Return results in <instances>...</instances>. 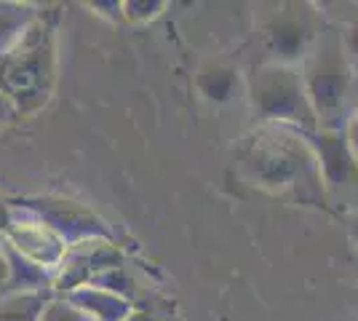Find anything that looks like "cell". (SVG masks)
<instances>
[{
	"label": "cell",
	"instance_id": "obj_17",
	"mask_svg": "<svg viewBox=\"0 0 358 321\" xmlns=\"http://www.w3.org/2000/svg\"><path fill=\"white\" fill-rule=\"evenodd\" d=\"M340 32H343V46H345V54H348V62H350L353 76L358 80V16L350 19V22H345V24H340Z\"/></svg>",
	"mask_w": 358,
	"mask_h": 321
},
{
	"label": "cell",
	"instance_id": "obj_10",
	"mask_svg": "<svg viewBox=\"0 0 358 321\" xmlns=\"http://www.w3.org/2000/svg\"><path fill=\"white\" fill-rule=\"evenodd\" d=\"M6 262H8V284L3 294H54V271L32 262L22 252H16L11 244L3 241Z\"/></svg>",
	"mask_w": 358,
	"mask_h": 321
},
{
	"label": "cell",
	"instance_id": "obj_6",
	"mask_svg": "<svg viewBox=\"0 0 358 321\" xmlns=\"http://www.w3.org/2000/svg\"><path fill=\"white\" fill-rule=\"evenodd\" d=\"M11 209L24 212L51 228L67 246L94 241V238H113V228L86 204L57 196H27V199L6 201Z\"/></svg>",
	"mask_w": 358,
	"mask_h": 321
},
{
	"label": "cell",
	"instance_id": "obj_2",
	"mask_svg": "<svg viewBox=\"0 0 358 321\" xmlns=\"http://www.w3.org/2000/svg\"><path fill=\"white\" fill-rule=\"evenodd\" d=\"M299 76L318 118V129H345L358 107V80L345 54L340 24L327 22L299 64Z\"/></svg>",
	"mask_w": 358,
	"mask_h": 321
},
{
	"label": "cell",
	"instance_id": "obj_22",
	"mask_svg": "<svg viewBox=\"0 0 358 321\" xmlns=\"http://www.w3.org/2000/svg\"><path fill=\"white\" fill-rule=\"evenodd\" d=\"M8 222H11V217H8V206H6V204H0V236H3V230L8 228Z\"/></svg>",
	"mask_w": 358,
	"mask_h": 321
},
{
	"label": "cell",
	"instance_id": "obj_7",
	"mask_svg": "<svg viewBox=\"0 0 358 321\" xmlns=\"http://www.w3.org/2000/svg\"><path fill=\"white\" fill-rule=\"evenodd\" d=\"M302 139L315 158L324 190H343L358 185V158L345 129H315L313 134H302Z\"/></svg>",
	"mask_w": 358,
	"mask_h": 321
},
{
	"label": "cell",
	"instance_id": "obj_21",
	"mask_svg": "<svg viewBox=\"0 0 358 321\" xmlns=\"http://www.w3.org/2000/svg\"><path fill=\"white\" fill-rule=\"evenodd\" d=\"M8 284V262H6V249H3V238H0V294L6 292Z\"/></svg>",
	"mask_w": 358,
	"mask_h": 321
},
{
	"label": "cell",
	"instance_id": "obj_5",
	"mask_svg": "<svg viewBox=\"0 0 358 321\" xmlns=\"http://www.w3.org/2000/svg\"><path fill=\"white\" fill-rule=\"evenodd\" d=\"M327 27V16L310 3H281L259 27L262 57L257 62L299 67L315 38Z\"/></svg>",
	"mask_w": 358,
	"mask_h": 321
},
{
	"label": "cell",
	"instance_id": "obj_11",
	"mask_svg": "<svg viewBox=\"0 0 358 321\" xmlns=\"http://www.w3.org/2000/svg\"><path fill=\"white\" fill-rule=\"evenodd\" d=\"M43 16V11L32 3H11L0 0V59L8 57L24 35L35 27V22Z\"/></svg>",
	"mask_w": 358,
	"mask_h": 321
},
{
	"label": "cell",
	"instance_id": "obj_20",
	"mask_svg": "<svg viewBox=\"0 0 358 321\" xmlns=\"http://www.w3.org/2000/svg\"><path fill=\"white\" fill-rule=\"evenodd\" d=\"M129 321H166V319H161L155 311H148V308H136L134 306V313L129 316Z\"/></svg>",
	"mask_w": 358,
	"mask_h": 321
},
{
	"label": "cell",
	"instance_id": "obj_18",
	"mask_svg": "<svg viewBox=\"0 0 358 321\" xmlns=\"http://www.w3.org/2000/svg\"><path fill=\"white\" fill-rule=\"evenodd\" d=\"M89 8H94L99 16H107L110 22H120L123 19V3L120 0H94V3H89Z\"/></svg>",
	"mask_w": 358,
	"mask_h": 321
},
{
	"label": "cell",
	"instance_id": "obj_12",
	"mask_svg": "<svg viewBox=\"0 0 358 321\" xmlns=\"http://www.w3.org/2000/svg\"><path fill=\"white\" fill-rule=\"evenodd\" d=\"M236 86H238V73L233 67L209 64L198 73V89L211 102H227Z\"/></svg>",
	"mask_w": 358,
	"mask_h": 321
},
{
	"label": "cell",
	"instance_id": "obj_14",
	"mask_svg": "<svg viewBox=\"0 0 358 321\" xmlns=\"http://www.w3.org/2000/svg\"><path fill=\"white\" fill-rule=\"evenodd\" d=\"M91 284H96V287H102V290L115 292V294L126 297V300H131V303L136 300L134 276L129 273L123 265H118V268H110V271H105V273H99V276H94V278H91Z\"/></svg>",
	"mask_w": 358,
	"mask_h": 321
},
{
	"label": "cell",
	"instance_id": "obj_1",
	"mask_svg": "<svg viewBox=\"0 0 358 321\" xmlns=\"http://www.w3.org/2000/svg\"><path fill=\"white\" fill-rule=\"evenodd\" d=\"M241 155L246 174L268 190H294L299 199H313L318 193L324 196L315 158L299 131L262 123L249 137Z\"/></svg>",
	"mask_w": 358,
	"mask_h": 321
},
{
	"label": "cell",
	"instance_id": "obj_15",
	"mask_svg": "<svg viewBox=\"0 0 358 321\" xmlns=\"http://www.w3.org/2000/svg\"><path fill=\"white\" fill-rule=\"evenodd\" d=\"M169 8L166 0H123V19L131 24H145Z\"/></svg>",
	"mask_w": 358,
	"mask_h": 321
},
{
	"label": "cell",
	"instance_id": "obj_9",
	"mask_svg": "<svg viewBox=\"0 0 358 321\" xmlns=\"http://www.w3.org/2000/svg\"><path fill=\"white\" fill-rule=\"evenodd\" d=\"M64 297L89 321H129L136 306L131 300H126L110 290H102L96 284H83Z\"/></svg>",
	"mask_w": 358,
	"mask_h": 321
},
{
	"label": "cell",
	"instance_id": "obj_16",
	"mask_svg": "<svg viewBox=\"0 0 358 321\" xmlns=\"http://www.w3.org/2000/svg\"><path fill=\"white\" fill-rule=\"evenodd\" d=\"M38 321H89V319H86V316H83V313H80V311H78L67 297H57V294H51Z\"/></svg>",
	"mask_w": 358,
	"mask_h": 321
},
{
	"label": "cell",
	"instance_id": "obj_3",
	"mask_svg": "<svg viewBox=\"0 0 358 321\" xmlns=\"http://www.w3.org/2000/svg\"><path fill=\"white\" fill-rule=\"evenodd\" d=\"M57 73L54 27L43 16L35 22L24 41L0 59V94L16 113H35L48 102Z\"/></svg>",
	"mask_w": 358,
	"mask_h": 321
},
{
	"label": "cell",
	"instance_id": "obj_13",
	"mask_svg": "<svg viewBox=\"0 0 358 321\" xmlns=\"http://www.w3.org/2000/svg\"><path fill=\"white\" fill-rule=\"evenodd\" d=\"M51 294H0V321H38Z\"/></svg>",
	"mask_w": 358,
	"mask_h": 321
},
{
	"label": "cell",
	"instance_id": "obj_19",
	"mask_svg": "<svg viewBox=\"0 0 358 321\" xmlns=\"http://www.w3.org/2000/svg\"><path fill=\"white\" fill-rule=\"evenodd\" d=\"M345 134H348V139H350V148H353V153H356V158H358V107L353 110L350 121H348V126H345Z\"/></svg>",
	"mask_w": 358,
	"mask_h": 321
},
{
	"label": "cell",
	"instance_id": "obj_23",
	"mask_svg": "<svg viewBox=\"0 0 358 321\" xmlns=\"http://www.w3.org/2000/svg\"><path fill=\"white\" fill-rule=\"evenodd\" d=\"M353 233H356V238H358V220L353 222Z\"/></svg>",
	"mask_w": 358,
	"mask_h": 321
},
{
	"label": "cell",
	"instance_id": "obj_8",
	"mask_svg": "<svg viewBox=\"0 0 358 321\" xmlns=\"http://www.w3.org/2000/svg\"><path fill=\"white\" fill-rule=\"evenodd\" d=\"M8 217H11V222H8V228L3 230L0 238L6 244L14 246L16 252H22L24 257H30L32 262H38V265H43L48 271H54L62 262V257L67 255L70 246L64 244L54 230L45 228L43 222H38L30 214L16 212V209L8 206Z\"/></svg>",
	"mask_w": 358,
	"mask_h": 321
},
{
	"label": "cell",
	"instance_id": "obj_4",
	"mask_svg": "<svg viewBox=\"0 0 358 321\" xmlns=\"http://www.w3.org/2000/svg\"><path fill=\"white\" fill-rule=\"evenodd\" d=\"M246 94L254 115L268 126H284L299 134H313L318 129L299 67L254 62L246 76Z\"/></svg>",
	"mask_w": 358,
	"mask_h": 321
}]
</instances>
